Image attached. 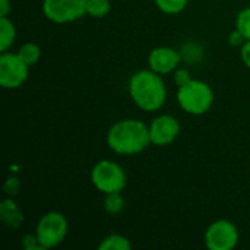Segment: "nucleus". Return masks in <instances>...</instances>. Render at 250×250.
I'll list each match as a JSON object with an SVG mask.
<instances>
[{
  "instance_id": "obj_1",
  "label": "nucleus",
  "mask_w": 250,
  "mask_h": 250,
  "mask_svg": "<svg viewBox=\"0 0 250 250\" xmlns=\"http://www.w3.org/2000/svg\"><path fill=\"white\" fill-rule=\"evenodd\" d=\"M107 144L111 151L120 155L139 154L151 144L149 126L138 119L120 120L110 127Z\"/></svg>"
},
{
  "instance_id": "obj_2",
  "label": "nucleus",
  "mask_w": 250,
  "mask_h": 250,
  "mask_svg": "<svg viewBox=\"0 0 250 250\" xmlns=\"http://www.w3.org/2000/svg\"><path fill=\"white\" fill-rule=\"evenodd\" d=\"M129 94L133 103L144 111L160 110L167 98V89L160 73L154 70H139L129 81Z\"/></svg>"
},
{
  "instance_id": "obj_3",
  "label": "nucleus",
  "mask_w": 250,
  "mask_h": 250,
  "mask_svg": "<svg viewBox=\"0 0 250 250\" xmlns=\"http://www.w3.org/2000/svg\"><path fill=\"white\" fill-rule=\"evenodd\" d=\"M177 101L186 113L201 116L211 108L214 103V92L208 83L192 79L186 85L179 86Z\"/></svg>"
},
{
  "instance_id": "obj_4",
  "label": "nucleus",
  "mask_w": 250,
  "mask_h": 250,
  "mask_svg": "<svg viewBox=\"0 0 250 250\" xmlns=\"http://www.w3.org/2000/svg\"><path fill=\"white\" fill-rule=\"evenodd\" d=\"M91 182L104 195L122 192L126 188V173L117 163L103 160L94 166Z\"/></svg>"
},
{
  "instance_id": "obj_5",
  "label": "nucleus",
  "mask_w": 250,
  "mask_h": 250,
  "mask_svg": "<svg viewBox=\"0 0 250 250\" xmlns=\"http://www.w3.org/2000/svg\"><path fill=\"white\" fill-rule=\"evenodd\" d=\"M35 234L44 249H51L60 245L67 234V221L57 211L47 212L38 221Z\"/></svg>"
},
{
  "instance_id": "obj_6",
  "label": "nucleus",
  "mask_w": 250,
  "mask_h": 250,
  "mask_svg": "<svg viewBox=\"0 0 250 250\" xmlns=\"http://www.w3.org/2000/svg\"><path fill=\"white\" fill-rule=\"evenodd\" d=\"M88 0H44L42 13L54 23L78 21L86 13Z\"/></svg>"
},
{
  "instance_id": "obj_7",
  "label": "nucleus",
  "mask_w": 250,
  "mask_h": 250,
  "mask_svg": "<svg viewBox=\"0 0 250 250\" xmlns=\"http://www.w3.org/2000/svg\"><path fill=\"white\" fill-rule=\"evenodd\" d=\"M29 66L13 53H1L0 56V85L6 89L19 88L28 78Z\"/></svg>"
},
{
  "instance_id": "obj_8",
  "label": "nucleus",
  "mask_w": 250,
  "mask_h": 250,
  "mask_svg": "<svg viewBox=\"0 0 250 250\" xmlns=\"http://www.w3.org/2000/svg\"><path fill=\"white\" fill-rule=\"evenodd\" d=\"M237 227L229 220H218L205 231V245L209 250H231L237 246Z\"/></svg>"
},
{
  "instance_id": "obj_9",
  "label": "nucleus",
  "mask_w": 250,
  "mask_h": 250,
  "mask_svg": "<svg viewBox=\"0 0 250 250\" xmlns=\"http://www.w3.org/2000/svg\"><path fill=\"white\" fill-rule=\"evenodd\" d=\"M180 133V125L176 117L170 114H163L152 120L149 125V138L151 144L157 146L170 145L176 141Z\"/></svg>"
},
{
  "instance_id": "obj_10",
  "label": "nucleus",
  "mask_w": 250,
  "mask_h": 250,
  "mask_svg": "<svg viewBox=\"0 0 250 250\" xmlns=\"http://www.w3.org/2000/svg\"><path fill=\"white\" fill-rule=\"evenodd\" d=\"M179 63H180V54L171 47H157L148 56L149 69L160 75H167L176 70Z\"/></svg>"
},
{
  "instance_id": "obj_11",
  "label": "nucleus",
  "mask_w": 250,
  "mask_h": 250,
  "mask_svg": "<svg viewBox=\"0 0 250 250\" xmlns=\"http://www.w3.org/2000/svg\"><path fill=\"white\" fill-rule=\"evenodd\" d=\"M0 220L7 229H19L22 226L23 212L12 201V198H7L0 204Z\"/></svg>"
},
{
  "instance_id": "obj_12",
  "label": "nucleus",
  "mask_w": 250,
  "mask_h": 250,
  "mask_svg": "<svg viewBox=\"0 0 250 250\" xmlns=\"http://www.w3.org/2000/svg\"><path fill=\"white\" fill-rule=\"evenodd\" d=\"M16 38V28L7 16L0 18V51L4 53Z\"/></svg>"
},
{
  "instance_id": "obj_13",
  "label": "nucleus",
  "mask_w": 250,
  "mask_h": 250,
  "mask_svg": "<svg viewBox=\"0 0 250 250\" xmlns=\"http://www.w3.org/2000/svg\"><path fill=\"white\" fill-rule=\"evenodd\" d=\"M132 245L127 237L122 234H110L100 243V250H130Z\"/></svg>"
},
{
  "instance_id": "obj_14",
  "label": "nucleus",
  "mask_w": 250,
  "mask_h": 250,
  "mask_svg": "<svg viewBox=\"0 0 250 250\" xmlns=\"http://www.w3.org/2000/svg\"><path fill=\"white\" fill-rule=\"evenodd\" d=\"M19 57L28 64V66H34L38 60H40V56H41V50L40 47L35 44V42H25L19 51H18Z\"/></svg>"
},
{
  "instance_id": "obj_15",
  "label": "nucleus",
  "mask_w": 250,
  "mask_h": 250,
  "mask_svg": "<svg viewBox=\"0 0 250 250\" xmlns=\"http://www.w3.org/2000/svg\"><path fill=\"white\" fill-rule=\"evenodd\" d=\"M104 209L111 214V215H117L123 211L125 208V199L120 195V192H114V193H107L104 198Z\"/></svg>"
},
{
  "instance_id": "obj_16",
  "label": "nucleus",
  "mask_w": 250,
  "mask_h": 250,
  "mask_svg": "<svg viewBox=\"0 0 250 250\" xmlns=\"http://www.w3.org/2000/svg\"><path fill=\"white\" fill-rule=\"evenodd\" d=\"M110 0H88L86 13L92 18H104L110 12Z\"/></svg>"
},
{
  "instance_id": "obj_17",
  "label": "nucleus",
  "mask_w": 250,
  "mask_h": 250,
  "mask_svg": "<svg viewBox=\"0 0 250 250\" xmlns=\"http://www.w3.org/2000/svg\"><path fill=\"white\" fill-rule=\"evenodd\" d=\"M188 1L189 0H155V4L164 13L176 15L180 13L188 6Z\"/></svg>"
},
{
  "instance_id": "obj_18",
  "label": "nucleus",
  "mask_w": 250,
  "mask_h": 250,
  "mask_svg": "<svg viewBox=\"0 0 250 250\" xmlns=\"http://www.w3.org/2000/svg\"><path fill=\"white\" fill-rule=\"evenodd\" d=\"M236 28L243 34L246 40H250V6L245 7L239 15L236 21Z\"/></svg>"
},
{
  "instance_id": "obj_19",
  "label": "nucleus",
  "mask_w": 250,
  "mask_h": 250,
  "mask_svg": "<svg viewBox=\"0 0 250 250\" xmlns=\"http://www.w3.org/2000/svg\"><path fill=\"white\" fill-rule=\"evenodd\" d=\"M21 190V182L18 177H9L3 186V192L9 196V198H13L19 193Z\"/></svg>"
},
{
  "instance_id": "obj_20",
  "label": "nucleus",
  "mask_w": 250,
  "mask_h": 250,
  "mask_svg": "<svg viewBox=\"0 0 250 250\" xmlns=\"http://www.w3.org/2000/svg\"><path fill=\"white\" fill-rule=\"evenodd\" d=\"M22 245H23V249L26 250H44V248L41 246V243L38 240V237H37V234H28V236H25Z\"/></svg>"
},
{
  "instance_id": "obj_21",
  "label": "nucleus",
  "mask_w": 250,
  "mask_h": 250,
  "mask_svg": "<svg viewBox=\"0 0 250 250\" xmlns=\"http://www.w3.org/2000/svg\"><path fill=\"white\" fill-rule=\"evenodd\" d=\"M190 81H192V76H190L189 70H186V69L176 70V73H174V82H176L177 86H183V85H186Z\"/></svg>"
},
{
  "instance_id": "obj_22",
  "label": "nucleus",
  "mask_w": 250,
  "mask_h": 250,
  "mask_svg": "<svg viewBox=\"0 0 250 250\" xmlns=\"http://www.w3.org/2000/svg\"><path fill=\"white\" fill-rule=\"evenodd\" d=\"M240 54H242V60H243V63L248 66L250 69V40H246L245 41V44L242 45V51H240Z\"/></svg>"
},
{
  "instance_id": "obj_23",
  "label": "nucleus",
  "mask_w": 250,
  "mask_h": 250,
  "mask_svg": "<svg viewBox=\"0 0 250 250\" xmlns=\"http://www.w3.org/2000/svg\"><path fill=\"white\" fill-rule=\"evenodd\" d=\"M245 41H246V38L243 37V34L236 28V31H233L231 34H230V44L231 45H239V44H245Z\"/></svg>"
},
{
  "instance_id": "obj_24",
  "label": "nucleus",
  "mask_w": 250,
  "mask_h": 250,
  "mask_svg": "<svg viewBox=\"0 0 250 250\" xmlns=\"http://www.w3.org/2000/svg\"><path fill=\"white\" fill-rule=\"evenodd\" d=\"M10 9H12L10 0H0V18L1 16H7Z\"/></svg>"
}]
</instances>
